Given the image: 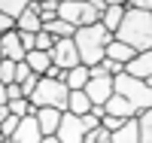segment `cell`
<instances>
[{"mask_svg": "<svg viewBox=\"0 0 152 143\" xmlns=\"http://www.w3.org/2000/svg\"><path fill=\"white\" fill-rule=\"evenodd\" d=\"M125 9H128V6H107V12L100 15V24H104L110 34H116L119 24H122V18H125Z\"/></svg>", "mask_w": 152, "mask_h": 143, "instance_id": "44dd1931", "label": "cell"}, {"mask_svg": "<svg viewBox=\"0 0 152 143\" xmlns=\"http://www.w3.org/2000/svg\"><path fill=\"white\" fill-rule=\"evenodd\" d=\"M15 98H24V95H21V85H18V82H12V85H6V103H9V100H15Z\"/></svg>", "mask_w": 152, "mask_h": 143, "instance_id": "1f68e13d", "label": "cell"}, {"mask_svg": "<svg viewBox=\"0 0 152 143\" xmlns=\"http://www.w3.org/2000/svg\"><path fill=\"white\" fill-rule=\"evenodd\" d=\"M0 61H3V55H0Z\"/></svg>", "mask_w": 152, "mask_h": 143, "instance_id": "7bdbcfd3", "label": "cell"}, {"mask_svg": "<svg viewBox=\"0 0 152 143\" xmlns=\"http://www.w3.org/2000/svg\"><path fill=\"white\" fill-rule=\"evenodd\" d=\"M91 116H94V119H104V116H107V107H91Z\"/></svg>", "mask_w": 152, "mask_h": 143, "instance_id": "d590c367", "label": "cell"}, {"mask_svg": "<svg viewBox=\"0 0 152 143\" xmlns=\"http://www.w3.org/2000/svg\"><path fill=\"white\" fill-rule=\"evenodd\" d=\"M107 6H128V0H104Z\"/></svg>", "mask_w": 152, "mask_h": 143, "instance_id": "8d00e7d4", "label": "cell"}, {"mask_svg": "<svg viewBox=\"0 0 152 143\" xmlns=\"http://www.w3.org/2000/svg\"><path fill=\"white\" fill-rule=\"evenodd\" d=\"M113 82H116V95H122L137 113L152 110V85H146V79H134L128 73H119Z\"/></svg>", "mask_w": 152, "mask_h": 143, "instance_id": "277c9868", "label": "cell"}, {"mask_svg": "<svg viewBox=\"0 0 152 143\" xmlns=\"http://www.w3.org/2000/svg\"><path fill=\"white\" fill-rule=\"evenodd\" d=\"M88 79H91V70H88L85 64H76V67L67 70V76H64V82H67L70 92H82V88L88 85Z\"/></svg>", "mask_w": 152, "mask_h": 143, "instance_id": "2e32d148", "label": "cell"}, {"mask_svg": "<svg viewBox=\"0 0 152 143\" xmlns=\"http://www.w3.org/2000/svg\"><path fill=\"white\" fill-rule=\"evenodd\" d=\"M0 103H6V85L0 82Z\"/></svg>", "mask_w": 152, "mask_h": 143, "instance_id": "74e56055", "label": "cell"}, {"mask_svg": "<svg viewBox=\"0 0 152 143\" xmlns=\"http://www.w3.org/2000/svg\"><path fill=\"white\" fill-rule=\"evenodd\" d=\"M82 3H91V0H82Z\"/></svg>", "mask_w": 152, "mask_h": 143, "instance_id": "60d3db41", "label": "cell"}, {"mask_svg": "<svg viewBox=\"0 0 152 143\" xmlns=\"http://www.w3.org/2000/svg\"><path fill=\"white\" fill-rule=\"evenodd\" d=\"M125 73L134 76V79H149V76H152V49L137 52V55L125 64Z\"/></svg>", "mask_w": 152, "mask_h": 143, "instance_id": "7c38bea8", "label": "cell"}, {"mask_svg": "<svg viewBox=\"0 0 152 143\" xmlns=\"http://www.w3.org/2000/svg\"><path fill=\"white\" fill-rule=\"evenodd\" d=\"M73 43H76V52H79V61L85 64V67H94V64H100L107 58V46L113 43V34L97 21V24L76 28Z\"/></svg>", "mask_w": 152, "mask_h": 143, "instance_id": "7a4b0ae2", "label": "cell"}, {"mask_svg": "<svg viewBox=\"0 0 152 143\" xmlns=\"http://www.w3.org/2000/svg\"><path fill=\"white\" fill-rule=\"evenodd\" d=\"M119 43H128L134 52H146L152 49V12L143 9H125V18L119 24V31L113 34Z\"/></svg>", "mask_w": 152, "mask_h": 143, "instance_id": "6da1fadb", "label": "cell"}, {"mask_svg": "<svg viewBox=\"0 0 152 143\" xmlns=\"http://www.w3.org/2000/svg\"><path fill=\"white\" fill-rule=\"evenodd\" d=\"M85 134H88V128H85V122H82V116H73V113L64 110V116H61V125H58V134H55V137H58L61 143H82Z\"/></svg>", "mask_w": 152, "mask_h": 143, "instance_id": "52a82bcc", "label": "cell"}, {"mask_svg": "<svg viewBox=\"0 0 152 143\" xmlns=\"http://www.w3.org/2000/svg\"><path fill=\"white\" fill-rule=\"evenodd\" d=\"M61 110H55V107H40L37 110V122H40V131H43V137H49V134H58V125H61Z\"/></svg>", "mask_w": 152, "mask_h": 143, "instance_id": "4fadbf2b", "label": "cell"}, {"mask_svg": "<svg viewBox=\"0 0 152 143\" xmlns=\"http://www.w3.org/2000/svg\"><path fill=\"white\" fill-rule=\"evenodd\" d=\"M49 58H52V64H55V67H61V70H73L76 64H82V61H79V52H76L73 37H67V40H55L52 52H49Z\"/></svg>", "mask_w": 152, "mask_h": 143, "instance_id": "8992f818", "label": "cell"}, {"mask_svg": "<svg viewBox=\"0 0 152 143\" xmlns=\"http://www.w3.org/2000/svg\"><path fill=\"white\" fill-rule=\"evenodd\" d=\"M12 28H15V21H12V18H6L3 12H0V34H6V31H12Z\"/></svg>", "mask_w": 152, "mask_h": 143, "instance_id": "e575fe53", "label": "cell"}, {"mask_svg": "<svg viewBox=\"0 0 152 143\" xmlns=\"http://www.w3.org/2000/svg\"><path fill=\"white\" fill-rule=\"evenodd\" d=\"M52 46H55V37L52 34H46V31L37 34V49H40V52H52Z\"/></svg>", "mask_w": 152, "mask_h": 143, "instance_id": "f1b7e54d", "label": "cell"}, {"mask_svg": "<svg viewBox=\"0 0 152 143\" xmlns=\"http://www.w3.org/2000/svg\"><path fill=\"white\" fill-rule=\"evenodd\" d=\"M31 73H34V70L28 67V61H18V64H15V82H24Z\"/></svg>", "mask_w": 152, "mask_h": 143, "instance_id": "4dcf8cb0", "label": "cell"}, {"mask_svg": "<svg viewBox=\"0 0 152 143\" xmlns=\"http://www.w3.org/2000/svg\"><path fill=\"white\" fill-rule=\"evenodd\" d=\"M0 143H3V134H0Z\"/></svg>", "mask_w": 152, "mask_h": 143, "instance_id": "b9f144b4", "label": "cell"}, {"mask_svg": "<svg viewBox=\"0 0 152 143\" xmlns=\"http://www.w3.org/2000/svg\"><path fill=\"white\" fill-rule=\"evenodd\" d=\"M0 82L3 85H12L15 82V61H0Z\"/></svg>", "mask_w": 152, "mask_h": 143, "instance_id": "d4e9b609", "label": "cell"}, {"mask_svg": "<svg viewBox=\"0 0 152 143\" xmlns=\"http://www.w3.org/2000/svg\"><path fill=\"white\" fill-rule=\"evenodd\" d=\"M28 6H31V0H0V12H3L6 18H12V21H15Z\"/></svg>", "mask_w": 152, "mask_h": 143, "instance_id": "7402d4cb", "label": "cell"}, {"mask_svg": "<svg viewBox=\"0 0 152 143\" xmlns=\"http://www.w3.org/2000/svg\"><path fill=\"white\" fill-rule=\"evenodd\" d=\"M18 122H21L18 116H12V113H9V119H6L3 125H0V134H3V140H9L12 134H15V128H18Z\"/></svg>", "mask_w": 152, "mask_h": 143, "instance_id": "83f0119b", "label": "cell"}, {"mask_svg": "<svg viewBox=\"0 0 152 143\" xmlns=\"http://www.w3.org/2000/svg\"><path fill=\"white\" fill-rule=\"evenodd\" d=\"M34 3H46V0H34Z\"/></svg>", "mask_w": 152, "mask_h": 143, "instance_id": "ab89813d", "label": "cell"}, {"mask_svg": "<svg viewBox=\"0 0 152 143\" xmlns=\"http://www.w3.org/2000/svg\"><path fill=\"white\" fill-rule=\"evenodd\" d=\"M43 143H61V140H58L55 134H49V137H43Z\"/></svg>", "mask_w": 152, "mask_h": 143, "instance_id": "f35d334b", "label": "cell"}, {"mask_svg": "<svg viewBox=\"0 0 152 143\" xmlns=\"http://www.w3.org/2000/svg\"><path fill=\"white\" fill-rule=\"evenodd\" d=\"M91 98L85 95V88L82 92H70V100H67V113H73V116H85V113H91Z\"/></svg>", "mask_w": 152, "mask_h": 143, "instance_id": "e0dca14e", "label": "cell"}, {"mask_svg": "<svg viewBox=\"0 0 152 143\" xmlns=\"http://www.w3.org/2000/svg\"><path fill=\"white\" fill-rule=\"evenodd\" d=\"M28 100L34 103L37 110H40V107H55V110L64 113L67 110V100H70V88H67L64 79H49V76H43L40 85L34 88V95Z\"/></svg>", "mask_w": 152, "mask_h": 143, "instance_id": "3957f363", "label": "cell"}, {"mask_svg": "<svg viewBox=\"0 0 152 143\" xmlns=\"http://www.w3.org/2000/svg\"><path fill=\"white\" fill-rule=\"evenodd\" d=\"M131 9H143V12H152V0H128Z\"/></svg>", "mask_w": 152, "mask_h": 143, "instance_id": "d6a6232c", "label": "cell"}, {"mask_svg": "<svg viewBox=\"0 0 152 143\" xmlns=\"http://www.w3.org/2000/svg\"><path fill=\"white\" fill-rule=\"evenodd\" d=\"M137 122H140V143H152V110L140 113Z\"/></svg>", "mask_w": 152, "mask_h": 143, "instance_id": "603a6c76", "label": "cell"}, {"mask_svg": "<svg viewBox=\"0 0 152 143\" xmlns=\"http://www.w3.org/2000/svg\"><path fill=\"white\" fill-rule=\"evenodd\" d=\"M46 76H49V79H64V76H67V70H61V67H55V64H52V67L46 70Z\"/></svg>", "mask_w": 152, "mask_h": 143, "instance_id": "836d02e7", "label": "cell"}, {"mask_svg": "<svg viewBox=\"0 0 152 143\" xmlns=\"http://www.w3.org/2000/svg\"><path fill=\"white\" fill-rule=\"evenodd\" d=\"M113 143H140V122L125 119L119 131H113Z\"/></svg>", "mask_w": 152, "mask_h": 143, "instance_id": "9a60e30c", "label": "cell"}, {"mask_svg": "<svg viewBox=\"0 0 152 143\" xmlns=\"http://www.w3.org/2000/svg\"><path fill=\"white\" fill-rule=\"evenodd\" d=\"M134 55H137V52H134V49H131L128 43H119L116 37H113V43L107 46V58H110V61H119V64H128V61H131Z\"/></svg>", "mask_w": 152, "mask_h": 143, "instance_id": "ac0fdd59", "label": "cell"}, {"mask_svg": "<svg viewBox=\"0 0 152 143\" xmlns=\"http://www.w3.org/2000/svg\"><path fill=\"white\" fill-rule=\"evenodd\" d=\"M3 143H9V140H3Z\"/></svg>", "mask_w": 152, "mask_h": 143, "instance_id": "ee69618b", "label": "cell"}, {"mask_svg": "<svg viewBox=\"0 0 152 143\" xmlns=\"http://www.w3.org/2000/svg\"><path fill=\"white\" fill-rule=\"evenodd\" d=\"M15 31L21 34H40L43 31V18H40V3H34L31 0V6L21 12V15L15 18Z\"/></svg>", "mask_w": 152, "mask_h": 143, "instance_id": "8fae6325", "label": "cell"}, {"mask_svg": "<svg viewBox=\"0 0 152 143\" xmlns=\"http://www.w3.org/2000/svg\"><path fill=\"white\" fill-rule=\"evenodd\" d=\"M104 107H107V113H110V116H116V119H137V116H140V113H137V110H134V107H131V103L125 100L122 95H113V98L104 103Z\"/></svg>", "mask_w": 152, "mask_h": 143, "instance_id": "5bb4252c", "label": "cell"}, {"mask_svg": "<svg viewBox=\"0 0 152 143\" xmlns=\"http://www.w3.org/2000/svg\"><path fill=\"white\" fill-rule=\"evenodd\" d=\"M40 79H43L40 73H31L28 79H24V82H18V85H21V95H24V98H31V95H34V88L40 85Z\"/></svg>", "mask_w": 152, "mask_h": 143, "instance_id": "4316f807", "label": "cell"}, {"mask_svg": "<svg viewBox=\"0 0 152 143\" xmlns=\"http://www.w3.org/2000/svg\"><path fill=\"white\" fill-rule=\"evenodd\" d=\"M0 55H3L6 61H24V46H21V37H18V31L12 28V31H6V34H0Z\"/></svg>", "mask_w": 152, "mask_h": 143, "instance_id": "30bf717a", "label": "cell"}, {"mask_svg": "<svg viewBox=\"0 0 152 143\" xmlns=\"http://www.w3.org/2000/svg\"><path fill=\"white\" fill-rule=\"evenodd\" d=\"M58 18H64L73 28H85V24L100 21V12L91 3H82V0H61L58 3Z\"/></svg>", "mask_w": 152, "mask_h": 143, "instance_id": "5b68a950", "label": "cell"}, {"mask_svg": "<svg viewBox=\"0 0 152 143\" xmlns=\"http://www.w3.org/2000/svg\"><path fill=\"white\" fill-rule=\"evenodd\" d=\"M82 143H113V134L107 131L104 125H97L94 131H88V134H85V140H82Z\"/></svg>", "mask_w": 152, "mask_h": 143, "instance_id": "cb8c5ba5", "label": "cell"}, {"mask_svg": "<svg viewBox=\"0 0 152 143\" xmlns=\"http://www.w3.org/2000/svg\"><path fill=\"white\" fill-rule=\"evenodd\" d=\"M58 3H61V0H46V3H40V18H43V24L52 21V18H58Z\"/></svg>", "mask_w": 152, "mask_h": 143, "instance_id": "484cf974", "label": "cell"}, {"mask_svg": "<svg viewBox=\"0 0 152 143\" xmlns=\"http://www.w3.org/2000/svg\"><path fill=\"white\" fill-rule=\"evenodd\" d=\"M9 143H43V131H40V122H37V113L24 116L18 122V128L9 137Z\"/></svg>", "mask_w": 152, "mask_h": 143, "instance_id": "9c48e42d", "label": "cell"}, {"mask_svg": "<svg viewBox=\"0 0 152 143\" xmlns=\"http://www.w3.org/2000/svg\"><path fill=\"white\" fill-rule=\"evenodd\" d=\"M43 31H46V34H52L55 40H67V37L76 34V28H73V24H67L64 18H52V21H46V24H43Z\"/></svg>", "mask_w": 152, "mask_h": 143, "instance_id": "ffe728a7", "label": "cell"}, {"mask_svg": "<svg viewBox=\"0 0 152 143\" xmlns=\"http://www.w3.org/2000/svg\"><path fill=\"white\" fill-rule=\"evenodd\" d=\"M122 122H125V119H116V116H110V113L104 116V119H100V125H104L110 134H113V131H119V128H122Z\"/></svg>", "mask_w": 152, "mask_h": 143, "instance_id": "f546056e", "label": "cell"}, {"mask_svg": "<svg viewBox=\"0 0 152 143\" xmlns=\"http://www.w3.org/2000/svg\"><path fill=\"white\" fill-rule=\"evenodd\" d=\"M85 95L91 98L94 107H104V103L116 95V82H113V76H91L85 85Z\"/></svg>", "mask_w": 152, "mask_h": 143, "instance_id": "ba28073f", "label": "cell"}, {"mask_svg": "<svg viewBox=\"0 0 152 143\" xmlns=\"http://www.w3.org/2000/svg\"><path fill=\"white\" fill-rule=\"evenodd\" d=\"M24 61H28V67H31L34 73H40V76H46V70L52 67V58H49V52H40V49L28 52V55H24Z\"/></svg>", "mask_w": 152, "mask_h": 143, "instance_id": "d6986e66", "label": "cell"}]
</instances>
